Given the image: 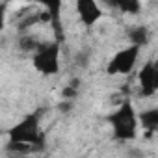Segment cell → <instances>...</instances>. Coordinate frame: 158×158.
Returning a JSON list of instances; mask_svg holds the SVG:
<instances>
[{"mask_svg": "<svg viewBox=\"0 0 158 158\" xmlns=\"http://www.w3.org/2000/svg\"><path fill=\"white\" fill-rule=\"evenodd\" d=\"M78 84H80V82H78L76 78H74V80H71V84H69V86H73V88H76V89H78Z\"/></svg>", "mask_w": 158, "mask_h": 158, "instance_id": "ac0fdd59", "label": "cell"}, {"mask_svg": "<svg viewBox=\"0 0 158 158\" xmlns=\"http://www.w3.org/2000/svg\"><path fill=\"white\" fill-rule=\"evenodd\" d=\"M43 110H37L30 115H26L19 125H15L10 130V141H26V143H34L41 132H39V119H41Z\"/></svg>", "mask_w": 158, "mask_h": 158, "instance_id": "7a4b0ae2", "label": "cell"}, {"mask_svg": "<svg viewBox=\"0 0 158 158\" xmlns=\"http://www.w3.org/2000/svg\"><path fill=\"white\" fill-rule=\"evenodd\" d=\"M61 97H63V99H74V97H76V88H73V86H67V88H63V91H61Z\"/></svg>", "mask_w": 158, "mask_h": 158, "instance_id": "5bb4252c", "label": "cell"}, {"mask_svg": "<svg viewBox=\"0 0 158 158\" xmlns=\"http://www.w3.org/2000/svg\"><path fill=\"white\" fill-rule=\"evenodd\" d=\"M41 21V13H26L21 21H19V30L23 32V30H26V28H30V26H34L35 23H39Z\"/></svg>", "mask_w": 158, "mask_h": 158, "instance_id": "7c38bea8", "label": "cell"}, {"mask_svg": "<svg viewBox=\"0 0 158 158\" xmlns=\"http://www.w3.org/2000/svg\"><path fill=\"white\" fill-rule=\"evenodd\" d=\"M110 123L114 125V136L117 139H132L136 136V114L128 101L123 102L114 115H110Z\"/></svg>", "mask_w": 158, "mask_h": 158, "instance_id": "6da1fadb", "label": "cell"}, {"mask_svg": "<svg viewBox=\"0 0 158 158\" xmlns=\"http://www.w3.org/2000/svg\"><path fill=\"white\" fill-rule=\"evenodd\" d=\"M34 2H39L43 6L48 8V13H50V19L54 23V28H56V34H58V41H61V30H60V6H61V0H34Z\"/></svg>", "mask_w": 158, "mask_h": 158, "instance_id": "52a82bcc", "label": "cell"}, {"mask_svg": "<svg viewBox=\"0 0 158 158\" xmlns=\"http://www.w3.org/2000/svg\"><path fill=\"white\" fill-rule=\"evenodd\" d=\"M102 2H104L106 6H110V8H115V2H114V0H102Z\"/></svg>", "mask_w": 158, "mask_h": 158, "instance_id": "e0dca14e", "label": "cell"}, {"mask_svg": "<svg viewBox=\"0 0 158 158\" xmlns=\"http://www.w3.org/2000/svg\"><path fill=\"white\" fill-rule=\"evenodd\" d=\"M128 37H130V41H132L134 45L141 47V45H145V43L149 41V32H147L145 26H138V28H132V30L128 32Z\"/></svg>", "mask_w": 158, "mask_h": 158, "instance_id": "ba28073f", "label": "cell"}, {"mask_svg": "<svg viewBox=\"0 0 158 158\" xmlns=\"http://www.w3.org/2000/svg\"><path fill=\"white\" fill-rule=\"evenodd\" d=\"M76 10L86 26H93L102 15V11L99 10L95 0H76Z\"/></svg>", "mask_w": 158, "mask_h": 158, "instance_id": "5b68a950", "label": "cell"}, {"mask_svg": "<svg viewBox=\"0 0 158 158\" xmlns=\"http://www.w3.org/2000/svg\"><path fill=\"white\" fill-rule=\"evenodd\" d=\"M139 119H141V123L147 130L152 132V130L158 128V110H147L139 115Z\"/></svg>", "mask_w": 158, "mask_h": 158, "instance_id": "9c48e42d", "label": "cell"}, {"mask_svg": "<svg viewBox=\"0 0 158 158\" xmlns=\"http://www.w3.org/2000/svg\"><path fill=\"white\" fill-rule=\"evenodd\" d=\"M138 52H139V47L138 45H132L125 50H121L119 54H115V58L110 61L108 65V73L110 74H115V73H123V74H128L138 60Z\"/></svg>", "mask_w": 158, "mask_h": 158, "instance_id": "277c9868", "label": "cell"}, {"mask_svg": "<svg viewBox=\"0 0 158 158\" xmlns=\"http://www.w3.org/2000/svg\"><path fill=\"white\" fill-rule=\"evenodd\" d=\"M8 151L10 152H15V154L32 152V143H26V141H10L8 143Z\"/></svg>", "mask_w": 158, "mask_h": 158, "instance_id": "8fae6325", "label": "cell"}, {"mask_svg": "<svg viewBox=\"0 0 158 158\" xmlns=\"http://www.w3.org/2000/svg\"><path fill=\"white\" fill-rule=\"evenodd\" d=\"M58 110H60V112H65V114H67V112H71V110H73V102H71L69 99H65L63 102H60V104H58Z\"/></svg>", "mask_w": 158, "mask_h": 158, "instance_id": "9a60e30c", "label": "cell"}, {"mask_svg": "<svg viewBox=\"0 0 158 158\" xmlns=\"http://www.w3.org/2000/svg\"><path fill=\"white\" fill-rule=\"evenodd\" d=\"M139 84H141V95L149 97L154 93L156 89V69H154V63L149 61L143 65V69L139 71Z\"/></svg>", "mask_w": 158, "mask_h": 158, "instance_id": "8992f818", "label": "cell"}, {"mask_svg": "<svg viewBox=\"0 0 158 158\" xmlns=\"http://www.w3.org/2000/svg\"><path fill=\"white\" fill-rule=\"evenodd\" d=\"M39 45H41V43H37L35 37H30V35H24V37H21V41H19V47H21L24 52H35V50L39 48Z\"/></svg>", "mask_w": 158, "mask_h": 158, "instance_id": "4fadbf2b", "label": "cell"}, {"mask_svg": "<svg viewBox=\"0 0 158 158\" xmlns=\"http://www.w3.org/2000/svg\"><path fill=\"white\" fill-rule=\"evenodd\" d=\"M4 21H6V4H0V30L4 28Z\"/></svg>", "mask_w": 158, "mask_h": 158, "instance_id": "2e32d148", "label": "cell"}, {"mask_svg": "<svg viewBox=\"0 0 158 158\" xmlns=\"http://www.w3.org/2000/svg\"><path fill=\"white\" fill-rule=\"evenodd\" d=\"M115 8L125 13H138L139 11V0H114Z\"/></svg>", "mask_w": 158, "mask_h": 158, "instance_id": "30bf717a", "label": "cell"}, {"mask_svg": "<svg viewBox=\"0 0 158 158\" xmlns=\"http://www.w3.org/2000/svg\"><path fill=\"white\" fill-rule=\"evenodd\" d=\"M58 56H60V45L58 43L39 45V48L35 50V56H34V65L45 74H54L60 69Z\"/></svg>", "mask_w": 158, "mask_h": 158, "instance_id": "3957f363", "label": "cell"}]
</instances>
